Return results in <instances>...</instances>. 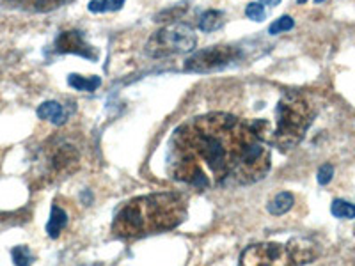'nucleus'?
<instances>
[{
	"mask_svg": "<svg viewBox=\"0 0 355 266\" xmlns=\"http://www.w3.org/2000/svg\"><path fill=\"white\" fill-rule=\"evenodd\" d=\"M268 170V145L252 123L231 114L192 117L174 130L169 141L167 172L196 190L252 185Z\"/></svg>",
	"mask_w": 355,
	"mask_h": 266,
	"instance_id": "f257e3e1",
	"label": "nucleus"
},
{
	"mask_svg": "<svg viewBox=\"0 0 355 266\" xmlns=\"http://www.w3.org/2000/svg\"><path fill=\"white\" fill-rule=\"evenodd\" d=\"M187 215L189 201L180 192L139 195L117 208L112 220V233L123 240L164 233L183 224Z\"/></svg>",
	"mask_w": 355,
	"mask_h": 266,
	"instance_id": "f03ea898",
	"label": "nucleus"
},
{
	"mask_svg": "<svg viewBox=\"0 0 355 266\" xmlns=\"http://www.w3.org/2000/svg\"><path fill=\"white\" fill-rule=\"evenodd\" d=\"M315 119V109L300 93H286L275 107V126L266 144L281 151L293 150Z\"/></svg>",
	"mask_w": 355,
	"mask_h": 266,
	"instance_id": "7ed1b4c3",
	"label": "nucleus"
},
{
	"mask_svg": "<svg viewBox=\"0 0 355 266\" xmlns=\"http://www.w3.org/2000/svg\"><path fill=\"white\" fill-rule=\"evenodd\" d=\"M198 37L194 30L185 24H173L160 28L148 39L146 53L155 59L189 53L196 48Z\"/></svg>",
	"mask_w": 355,
	"mask_h": 266,
	"instance_id": "20e7f679",
	"label": "nucleus"
},
{
	"mask_svg": "<svg viewBox=\"0 0 355 266\" xmlns=\"http://www.w3.org/2000/svg\"><path fill=\"white\" fill-rule=\"evenodd\" d=\"M80 166V151L75 144L55 139L49 142L41 153V174L44 181L62 179L78 169Z\"/></svg>",
	"mask_w": 355,
	"mask_h": 266,
	"instance_id": "39448f33",
	"label": "nucleus"
},
{
	"mask_svg": "<svg viewBox=\"0 0 355 266\" xmlns=\"http://www.w3.org/2000/svg\"><path fill=\"white\" fill-rule=\"evenodd\" d=\"M240 266H300L290 245L275 242L256 243L240 254Z\"/></svg>",
	"mask_w": 355,
	"mask_h": 266,
	"instance_id": "423d86ee",
	"label": "nucleus"
},
{
	"mask_svg": "<svg viewBox=\"0 0 355 266\" xmlns=\"http://www.w3.org/2000/svg\"><path fill=\"white\" fill-rule=\"evenodd\" d=\"M240 57L239 48L227 46V44H218V46H208L205 50H199L194 55L185 61V71L190 73H210L217 69L226 68L231 62H234Z\"/></svg>",
	"mask_w": 355,
	"mask_h": 266,
	"instance_id": "0eeeda50",
	"label": "nucleus"
},
{
	"mask_svg": "<svg viewBox=\"0 0 355 266\" xmlns=\"http://www.w3.org/2000/svg\"><path fill=\"white\" fill-rule=\"evenodd\" d=\"M55 52L75 53V55L85 57V59H91V61L98 59L96 50L91 44L85 43L84 36L77 30H66V33L59 34V37L55 39Z\"/></svg>",
	"mask_w": 355,
	"mask_h": 266,
	"instance_id": "6e6552de",
	"label": "nucleus"
},
{
	"mask_svg": "<svg viewBox=\"0 0 355 266\" xmlns=\"http://www.w3.org/2000/svg\"><path fill=\"white\" fill-rule=\"evenodd\" d=\"M37 117L44 119V121H50L52 125L61 126L64 125L66 119H68V112H66L64 107L57 101H44L41 103L40 109H37Z\"/></svg>",
	"mask_w": 355,
	"mask_h": 266,
	"instance_id": "1a4fd4ad",
	"label": "nucleus"
},
{
	"mask_svg": "<svg viewBox=\"0 0 355 266\" xmlns=\"http://www.w3.org/2000/svg\"><path fill=\"white\" fill-rule=\"evenodd\" d=\"M66 226H68V213L57 204H53L52 211H50L49 224H46V233H49L50 238L55 240L61 236V233L64 231Z\"/></svg>",
	"mask_w": 355,
	"mask_h": 266,
	"instance_id": "9d476101",
	"label": "nucleus"
},
{
	"mask_svg": "<svg viewBox=\"0 0 355 266\" xmlns=\"http://www.w3.org/2000/svg\"><path fill=\"white\" fill-rule=\"evenodd\" d=\"M295 199L290 192H281V194L275 195L270 202H268V211L275 217H281V215L288 213L293 206Z\"/></svg>",
	"mask_w": 355,
	"mask_h": 266,
	"instance_id": "9b49d317",
	"label": "nucleus"
},
{
	"mask_svg": "<svg viewBox=\"0 0 355 266\" xmlns=\"http://www.w3.org/2000/svg\"><path fill=\"white\" fill-rule=\"evenodd\" d=\"M62 2H64V0H15V4L20 6V8L36 12L52 11V9L62 6Z\"/></svg>",
	"mask_w": 355,
	"mask_h": 266,
	"instance_id": "f8f14e48",
	"label": "nucleus"
},
{
	"mask_svg": "<svg viewBox=\"0 0 355 266\" xmlns=\"http://www.w3.org/2000/svg\"><path fill=\"white\" fill-rule=\"evenodd\" d=\"M68 84L71 85L73 89H77V91L93 93V91H96V89L101 85V78L100 77L85 78V77H80V75H69Z\"/></svg>",
	"mask_w": 355,
	"mask_h": 266,
	"instance_id": "ddd939ff",
	"label": "nucleus"
},
{
	"mask_svg": "<svg viewBox=\"0 0 355 266\" xmlns=\"http://www.w3.org/2000/svg\"><path fill=\"white\" fill-rule=\"evenodd\" d=\"M224 21L226 20H224V15H222L220 11L210 9V11H206L201 17V20H199V28H201L202 33H211V30L220 28L222 25H224Z\"/></svg>",
	"mask_w": 355,
	"mask_h": 266,
	"instance_id": "4468645a",
	"label": "nucleus"
},
{
	"mask_svg": "<svg viewBox=\"0 0 355 266\" xmlns=\"http://www.w3.org/2000/svg\"><path fill=\"white\" fill-rule=\"evenodd\" d=\"M331 211L336 218H355V204L343 199H336L331 206Z\"/></svg>",
	"mask_w": 355,
	"mask_h": 266,
	"instance_id": "2eb2a0df",
	"label": "nucleus"
},
{
	"mask_svg": "<svg viewBox=\"0 0 355 266\" xmlns=\"http://www.w3.org/2000/svg\"><path fill=\"white\" fill-rule=\"evenodd\" d=\"M15 266H31L34 263V256L27 245H18L11 250Z\"/></svg>",
	"mask_w": 355,
	"mask_h": 266,
	"instance_id": "dca6fc26",
	"label": "nucleus"
},
{
	"mask_svg": "<svg viewBox=\"0 0 355 266\" xmlns=\"http://www.w3.org/2000/svg\"><path fill=\"white\" fill-rule=\"evenodd\" d=\"M293 25H295V21L291 17H281V18H277V20H275L270 27H268V33H270L272 36H275V34L286 33V30L293 28Z\"/></svg>",
	"mask_w": 355,
	"mask_h": 266,
	"instance_id": "f3484780",
	"label": "nucleus"
},
{
	"mask_svg": "<svg viewBox=\"0 0 355 266\" xmlns=\"http://www.w3.org/2000/svg\"><path fill=\"white\" fill-rule=\"evenodd\" d=\"M245 15L247 18H250L252 21H263L265 20V8H263V4H259V2H252V4L247 6L245 9Z\"/></svg>",
	"mask_w": 355,
	"mask_h": 266,
	"instance_id": "a211bd4d",
	"label": "nucleus"
},
{
	"mask_svg": "<svg viewBox=\"0 0 355 266\" xmlns=\"http://www.w3.org/2000/svg\"><path fill=\"white\" fill-rule=\"evenodd\" d=\"M332 176H334V167H332L331 163H323V166L320 167L316 179H318L320 185H329L332 179Z\"/></svg>",
	"mask_w": 355,
	"mask_h": 266,
	"instance_id": "6ab92c4d",
	"label": "nucleus"
},
{
	"mask_svg": "<svg viewBox=\"0 0 355 266\" xmlns=\"http://www.w3.org/2000/svg\"><path fill=\"white\" fill-rule=\"evenodd\" d=\"M87 8H89V11H91V12H107V11H110L109 0H91Z\"/></svg>",
	"mask_w": 355,
	"mask_h": 266,
	"instance_id": "aec40b11",
	"label": "nucleus"
},
{
	"mask_svg": "<svg viewBox=\"0 0 355 266\" xmlns=\"http://www.w3.org/2000/svg\"><path fill=\"white\" fill-rule=\"evenodd\" d=\"M125 6V0H109L110 11H119Z\"/></svg>",
	"mask_w": 355,
	"mask_h": 266,
	"instance_id": "412c9836",
	"label": "nucleus"
},
{
	"mask_svg": "<svg viewBox=\"0 0 355 266\" xmlns=\"http://www.w3.org/2000/svg\"><path fill=\"white\" fill-rule=\"evenodd\" d=\"M259 4H265V6H277L281 0H258Z\"/></svg>",
	"mask_w": 355,
	"mask_h": 266,
	"instance_id": "4be33fe9",
	"label": "nucleus"
},
{
	"mask_svg": "<svg viewBox=\"0 0 355 266\" xmlns=\"http://www.w3.org/2000/svg\"><path fill=\"white\" fill-rule=\"evenodd\" d=\"M297 2H299V4H306L307 0H297Z\"/></svg>",
	"mask_w": 355,
	"mask_h": 266,
	"instance_id": "5701e85b",
	"label": "nucleus"
},
{
	"mask_svg": "<svg viewBox=\"0 0 355 266\" xmlns=\"http://www.w3.org/2000/svg\"><path fill=\"white\" fill-rule=\"evenodd\" d=\"M316 4H322V2H325V0H315Z\"/></svg>",
	"mask_w": 355,
	"mask_h": 266,
	"instance_id": "b1692460",
	"label": "nucleus"
}]
</instances>
